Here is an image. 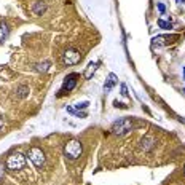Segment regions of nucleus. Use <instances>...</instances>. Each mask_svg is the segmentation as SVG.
Here are the masks:
<instances>
[{"mask_svg": "<svg viewBox=\"0 0 185 185\" xmlns=\"http://www.w3.org/2000/svg\"><path fill=\"white\" fill-rule=\"evenodd\" d=\"M134 128V123L131 118H120L112 124V132L115 136H124V134L131 132Z\"/></svg>", "mask_w": 185, "mask_h": 185, "instance_id": "f257e3e1", "label": "nucleus"}, {"mask_svg": "<svg viewBox=\"0 0 185 185\" xmlns=\"http://www.w3.org/2000/svg\"><path fill=\"white\" fill-rule=\"evenodd\" d=\"M81 152H83V147L80 144V141H77V139H72V141H69L67 144L64 145V155L70 160L80 158Z\"/></svg>", "mask_w": 185, "mask_h": 185, "instance_id": "f03ea898", "label": "nucleus"}, {"mask_svg": "<svg viewBox=\"0 0 185 185\" xmlns=\"http://www.w3.org/2000/svg\"><path fill=\"white\" fill-rule=\"evenodd\" d=\"M5 166H7L8 171H21L26 166V156L22 153H18V152L16 153H11L7 158Z\"/></svg>", "mask_w": 185, "mask_h": 185, "instance_id": "7ed1b4c3", "label": "nucleus"}, {"mask_svg": "<svg viewBox=\"0 0 185 185\" xmlns=\"http://www.w3.org/2000/svg\"><path fill=\"white\" fill-rule=\"evenodd\" d=\"M27 156H29V160L34 163L35 168H43L45 166V153L41 152V149L38 147H32V149L27 152Z\"/></svg>", "mask_w": 185, "mask_h": 185, "instance_id": "20e7f679", "label": "nucleus"}, {"mask_svg": "<svg viewBox=\"0 0 185 185\" xmlns=\"http://www.w3.org/2000/svg\"><path fill=\"white\" fill-rule=\"evenodd\" d=\"M81 61V54L80 51H77V50H66L62 54V62L66 64V66H75V64H78Z\"/></svg>", "mask_w": 185, "mask_h": 185, "instance_id": "39448f33", "label": "nucleus"}, {"mask_svg": "<svg viewBox=\"0 0 185 185\" xmlns=\"http://www.w3.org/2000/svg\"><path fill=\"white\" fill-rule=\"evenodd\" d=\"M77 78H78L77 73H70V75H67L66 80H64V83H62V90L59 91V96L66 94V92H70L73 88L77 86Z\"/></svg>", "mask_w": 185, "mask_h": 185, "instance_id": "423d86ee", "label": "nucleus"}, {"mask_svg": "<svg viewBox=\"0 0 185 185\" xmlns=\"http://www.w3.org/2000/svg\"><path fill=\"white\" fill-rule=\"evenodd\" d=\"M155 139L152 137V136H144V139L141 141V150H144V152H150L152 149L155 147Z\"/></svg>", "mask_w": 185, "mask_h": 185, "instance_id": "0eeeda50", "label": "nucleus"}, {"mask_svg": "<svg viewBox=\"0 0 185 185\" xmlns=\"http://www.w3.org/2000/svg\"><path fill=\"white\" fill-rule=\"evenodd\" d=\"M45 10H46V3L43 0H37V2L32 3V13H34V15L41 16L45 13Z\"/></svg>", "mask_w": 185, "mask_h": 185, "instance_id": "6e6552de", "label": "nucleus"}, {"mask_svg": "<svg viewBox=\"0 0 185 185\" xmlns=\"http://www.w3.org/2000/svg\"><path fill=\"white\" fill-rule=\"evenodd\" d=\"M117 83H118V77L115 75V73H110L109 78H107V83L104 85V91H110L115 85H117Z\"/></svg>", "mask_w": 185, "mask_h": 185, "instance_id": "1a4fd4ad", "label": "nucleus"}, {"mask_svg": "<svg viewBox=\"0 0 185 185\" xmlns=\"http://www.w3.org/2000/svg\"><path fill=\"white\" fill-rule=\"evenodd\" d=\"M98 66H99V62H90V64H88L86 70H85V73H83L86 80H90V78L94 75V72H96V69H98Z\"/></svg>", "mask_w": 185, "mask_h": 185, "instance_id": "9d476101", "label": "nucleus"}, {"mask_svg": "<svg viewBox=\"0 0 185 185\" xmlns=\"http://www.w3.org/2000/svg\"><path fill=\"white\" fill-rule=\"evenodd\" d=\"M8 34H10V27H8V24L7 22H0V43L7 38Z\"/></svg>", "mask_w": 185, "mask_h": 185, "instance_id": "9b49d317", "label": "nucleus"}, {"mask_svg": "<svg viewBox=\"0 0 185 185\" xmlns=\"http://www.w3.org/2000/svg\"><path fill=\"white\" fill-rule=\"evenodd\" d=\"M50 66H51V62H50V61H43V62L37 64V66H35V70H37V72H46V70L50 69Z\"/></svg>", "mask_w": 185, "mask_h": 185, "instance_id": "f8f14e48", "label": "nucleus"}, {"mask_svg": "<svg viewBox=\"0 0 185 185\" xmlns=\"http://www.w3.org/2000/svg\"><path fill=\"white\" fill-rule=\"evenodd\" d=\"M169 38H168V37H163V35H158V37H155V38L153 40H152V41H153V43L155 45H166V43H169V41H168Z\"/></svg>", "mask_w": 185, "mask_h": 185, "instance_id": "ddd939ff", "label": "nucleus"}, {"mask_svg": "<svg viewBox=\"0 0 185 185\" xmlns=\"http://www.w3.org/2000/svg\"><path fill=\"white\" fill-rule=\"evenodd\" d=\"M158 26L161 27V29H172V24H171L169 21H164V19H158Z\"/></svg>", "mask_w": 185, "mask_h": 185, "instance_id": "4468645a", "label": "nucleus"}, {"mask_svg": "<svg viewBox=\"0 0 185 185\" xmlns=\"http://www.w3.org/2000/svg\"><path fill=\"white\" fill-rule=\"evenodd\" d=\"M27 94H29V88L27 86H19L18 88V96H19V98H26Z\"/></svg>", "mask_w": 185, "mask_h": 185, "instance_id": "2eb2a0df", "label": "nucleus"}, {"mask_svg": "<svg viewBox=\"0 0 185 185\" xmlns=\"http://www.w3.org/2000/svg\"><path fill=\"white\" fill-rule=\"evenodd\" d=\"M88 105H90V102H88V101H85V102H78L77 105H75V110H83V109H86Z\"/></svg>", "mask_w": 185, "mask_h": 185, "instance_id": "dca6fc26", "label": "nucleus"}, {"mask_svg": "<svg viewBox=\"0 0 185 185\" xmlns=\"http://www.w3.org/2000/svg\"><path fill=\"white\" fill-rule=\"evenodd\" d=\"M120 90H121V96H123V98H126V96H128V86L124 85V83H121V85H120Z\"/></svg>", "mask_w": 185, "mask_h": 185, "instance_id": "f3484780", "label": "nucleus"}, {"mask_svg": "<svg viewBox=\"0 0 185 185\" xmlns=\"http://www.w3.org/2000/svg\"><path fill=\"white\" fill-rule=\"evenodd\" d=\"M158 11L161 13V15H164V11H166V7H164V3H158Z\"/></svg>", "mask_w": 185, "mask_h": 185, "instance_id": "a211bd4d", "label": "nucleus"}, {"mask_svg": "<svg viewBox=\"0 0 185 185\" xmlns=\"http://www.w3.org/2000/svg\"><path fill=\"white\" fill-rule=\"evenodd\" d=\"M5 177V168H3V164L0 163V180Z\"/></svg>", "mask_w": 185, "mask_h": 185, "instance_id": "6ab92c4d", "label": "nucleus"}, {"mask_svg": "<svg viewBox=\"0 0 185 185\" xmlns=\"http://www.w3.org/2000/svg\"><path fill=\"white\" fill-rule=\"evenodd\" d=\"M115 107H120V109H124V107H126V105H124V104H120V102H118V101H117V102H115Z\"/></svg>", "mask_w": 185, "mask_h": 185, "instance_id": "aec40b11", "label": "nucleus"}, {"mask_svg": "<svg viewBox=\"0 0 185 185\" xmlns=\"http://www.w3.org/2000/svg\"><path fill=\"white\" fill-rule=\"evenodd\" d=\"M3 124H5V123H3V117H2V115H0V131H2Z\"/></svg>", "mask_w": 185, "mask_h": 185, "instance_id": "412c9836", "label": "nucleus"}, {"mask_svg": "<svg viewBox=\"0 0 185 185\" xmlns=\"http://www.w3.org/2000/svg\"><path fill=\"white\" fill-rule=\"evenodd\" d=\"M177 3H185V0H175Z\"/></svg>", "mask_w": 185, "mask_h": 185, "instance_id": "4be33fe9", "label": "nucleus"}, {"mask_svg": "<svg viewBox=\"0 0 185 185\" xmlns=\"http://www.w3.org/2000/svg\"><path fill=\"white\" fill-rule=\"evenodd\" d=\"M184 80H185V67H184Z\"/></svg>", "mask_w": 185, "mask_h": 185, "instance_id": "5701e85b", "label": "nucleus"}, {"mask_svg": "<svg viewBox=\"0 0 185 185\" xmlns=\"http://www.w3.org/2000/svg\"><path fill=\"white\" fill-rule=\"evenodd\" d=\"M184 174H185V166H184Z\"/></svg>", "mask_w": 185, "mask_h": 185, "instance_id": "b1692460", "label": "nucleus"}, {"mask_svg": "<svg viewBox=\"0 0 185 185\" xmlns=\"http://www.w3.org/2000/svg\"><path fill=\"white\" fill-rule=\"evenodd\" d=\"M184 91H185V88H184Z\"/></svg>", "mask_w": 185, "mask_h": 185, "instance_id": "393cba45", "label": "nucleus"}]
</instances>
